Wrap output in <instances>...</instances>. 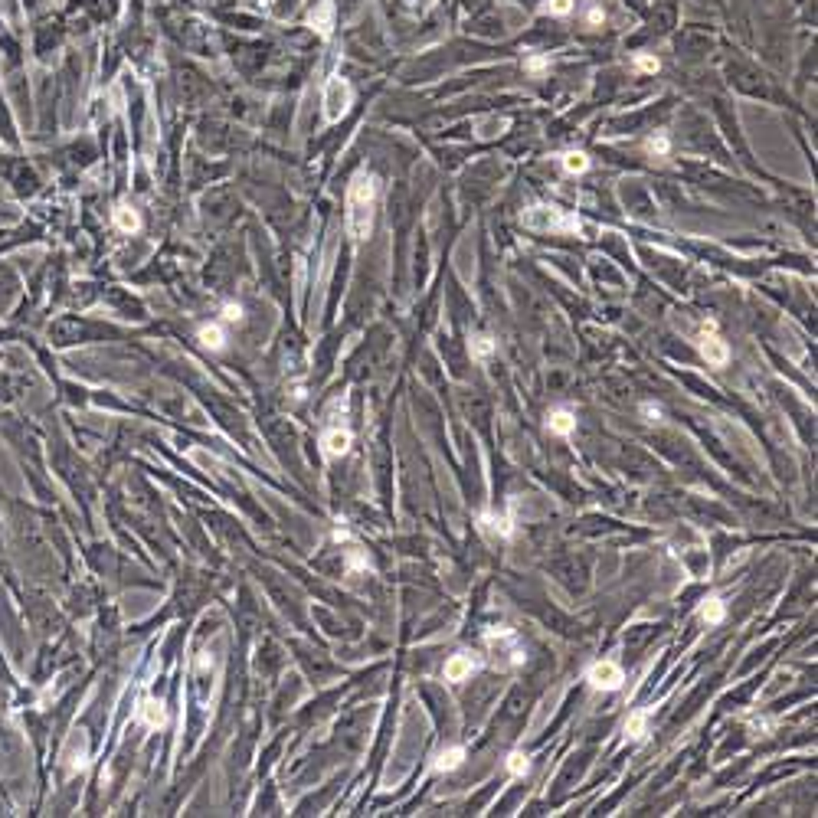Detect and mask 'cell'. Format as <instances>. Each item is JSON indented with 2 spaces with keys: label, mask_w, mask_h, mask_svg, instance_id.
<instances>
[{
  "label": "cell",
  "mask_w": 818,
  "mask_h": 818,
  "mask_svg": "<svg viewBox=\"0 0 818 818\" xmlns=\"http://www.w3.org/2000/svg\"><path fill=\"white\" fill-rule=\"evenodd\" d=\"M374 206H376V177L374 174H354L347 184V232L354 242H364L374 232Z\"/></svg>",
  "instance_id": "6da1fadb"
},
{
  "label": "cell",
  "mask_w": 818,
  "mask_h": 818,
  "mask_svg": "<svg viewBox=\"0 0 818 818\" xmlns=\"http://www.w3.org/2000/svg\"><path fill=\"white\" fill-rule=\"evenodd\" d=\"M520 223L527 226V230H537V232H563V236H576V232H583V220L576 213H566V210H560V206H530V210H524L520 213Z\"/></svg>",
  "instance_id": "7a4b0ae2"
},
{
  "label": "cell",
  "mask_w": 818,
  "mask_h": 818,
  "mask_svg": "<svg viewBox=\"0 0 818 818\" xmlns=\"http://www.w3.org/2000/svg\"><path fill=\"white\" fill-rule=\"evenodd\" d=\"M350 105H354V89H350V82L341 76H334L331 82H327V89H324V118L327 121L344 118L350 111Z\"/></svg>",
  "instance_id": "3957f363"
},
{
  "label": "cell",
  "mask_w": 818,
  "mask_h": 818,
  "mask_svg": "<svg viewBox=\"0 0 818 818\" xmlns=\"http://www.w3.org/2000/svg\"><path fill=\"white\" fill-rule=\"evenodd\" d=\"M586 681L589 688H596V690H619L625 681V671L615 661H596V665L589 668Z\"/></svg>",
  "instance_id": "277c9868"
},
{
  "label": "cell",
  "mask_w": 818,
  "mask_h": 818,
  "mask_svg": "<svg viewBox=\"0 0 818 818\" xmlns=\"http://www.w3.org/2000/svg\"><path fill=\"white\" fill-rule=\"evenodd\" d=\"M481 668V661H478L471 651H459V655H452L449 661H445V681H452V684H459V681H465V678H471V674Z\"/></svg>",
  "instance_id": "5b68a950"
},
{
  "label": "cell",
  "mask_w": 818,
  "mask_h": 818,
  "mask_svg": "<svg viewBox=\"0 0 818 818\" xmlns=\"http://www.w3.org/2000/svg\"><path fill=\"white\" fill-rule=\"evenodd\" d=\"M478 527L481 534H488L491 540H511L514 537V517L511 514H481L478 517Z\"/></svg>",
  "instance_id": "8992f818"
},
{
  "label": "cell",
  "mask_w": 818,
  "mask_h": 818,
  "mask_svg": "<svg viewBox=\"0 0 818 818\" xmlns=\"http://www.w3.org/2000/svg\"><path fill=\"white\" fill-rule=\"evenodd\" d=\"M62 759H66V769H69V773H79V769L89 766V740H86V733H82V730L69 736Z\"/></svg>",
  "instance_id": "52a82bcc"
},
{
  "label": "cell",
  "mask_w": 818,
  "mask_h": 818,
  "mask_svg": "<svg viewBox=\"0 0 818 818\" xmlns=\"http://www.w3.org/2000/svg\"><path fill=\"white\" fill-rule=\"evenodd\" d=\"M697 347H700V357L707 360L710 366H727V360H730V347H727V341H720L714 331H704L700 334V341H697Z\"/></svg>",
  "instance_id": "ba28073f"
},
{
  "label": "cell",
  "mask_w": 818,
  "mask_h": 818,
  "mask_svg": "<svg viewBox=\"0 0 818 818\" xmlns=\"http://www.w3.org/2000/svg\"><path fill=\"white\" fill-rule=\"evenodd\" d=\"M350 442H354V435H350V429H341V426H331L327 432L321 435V449L327 459H337V455H344L350 449Z\"/></svg>",
  "instance_id": "9c48e42d"
},
{
  "label": "cell",
  "mask_w": 818,
  "mask_h": 818,
  "mask_svg": "<svg viewBox=\"0 0 818 818\" xmlns=\"http://www.w3.org/2000/svg\"><path fill=\"white\" fill-rule=\"evenodd\" d=\"M308 26H311L321 40H327V36L334 33V4L331 0H321V4L308 13Z\"/></svg>",
  "instance_id": "30bf717a"
},
{
  "label": "cell",
  "mask_w": 818,
  "mask_h": 818,
  "mask_svg": "<svg viewBox=\"0 0 818 818\" xmlns=\"http://www.w3.org/2000/svg\"><path fill=\"white\" fill-rule=\"evenodd\" d=\"M138 724L151 727V730H161V727L167 724V710H164L161 700H154V697L141 700V704H138Z\"/></svg>",
  "instance_id": "8fae6325"
},
{
  "label": "cell",
  "mask_w": 818,
  "mask_h": 818,
  "mask_svg": "<svg viewBox=\"0 0 818 818\" xmlns=\"http://www.w3.org/2000/svg\"><path fill=\"white\" fill-rule=\"evenodd\" d=\"M648 720H651V707H639L635 714L625 720V740H645L648 736Z\"/></svg>",
  "instance_id": "7c38bea8"
},
{
  "label": "cell",
  "mask_w": 818,
  "mask_h": 818,
  "mask_svg": "<svg viewBox=\"0 0 818 818\" xmlns=\"http://www.w3.org/2000/svg\"><path fill=\"white\" fill-rule=\"evenodd\" d=\"M111 223H115L121 232H138V230H141V216H138V210H135V206H128V203H121L118 210L111 213Z\"/></svg>",
  "instance_id": "4fadbf2b"
},
{
  "label": "cell",
  "mask_w": 818,
  "mask_h": 818,
  "mask_svg": "<svg viewBox=\"0 0 818 818\" xmlns=\"http://www.w3.org/2000/svg\"><path fill=\"white\" fill-rule=\"evenodd\" d=\"M461 763H465V746H449V750L439 753V759L432 763L435 773H452V769H459Z\"/></svg>",
  "instance_id": "5bb4252c"
},
{
  "label": "cell",
  "mask_w": 818,
  "mask_h": 818,
  "mask_svg": "<svg viewBox=\"0 0 818 818\" xmlns=\"http://www.w3.org/2000/svg\"><path fill=\"white\" fill-rule=\"evenodd\" d=\"M547 426H550L554 435H570L573 429H576V416H573L570 409H554L550 419H547Z\"/></svg>",
  "instance_id": "9a60e30c"
},
{
  "label": "cell",
  "mask_w": 818,
  "mask_h": 818,
  "mask_svg": "<svg viewBox=\"0 0 818 818\" xmlns=\"http://www.w3.org/2000/svg\"><path fill=\"white\" fill-rule=\"evenodd\" d=\"M700 619L707 625H717V622H724L727 619V603L720 596H710L704 599V605H700Z\"/></svg>",
  "instance_id": "2e32d148"
},
{
  "label": "cell",
  "mask_w": 818,
  "mask_h": 818,
  "mask_svg": "<svg viewBox=\"0 0 818 818\" xmlns=\"http://www.w3.org/2000/svg\"><path fill=\"white\" fill-rule=\"evenodd\" d=\"M196 337H200V344L210 350H223L226 347V331H223L220 324H203L200 331H196Z\"/></svg>",
  "instance_id": "e0dca14e"
},
{
  "label": "cell",
  "mask_w": 818,
  "mask_h": 818,
  "mask_svg": "<svg viewBox=\"0 0 818 818\" xmlns=\"http://www.w3.org/2000/svg\"><path fill=\"white\" fill-rule=\"evenodd\" d=\"M495 337H488V334H475L471 337V344H469V350H471V357L475 360H488L491 354H495Z\"/></svg>",
  "instance_id": "ac0fdd59"
},
{
  "label": "cell",
  "mask_w": 818,
  "mask_h": 818,
  "mask_svg": "<svg viewBox=\"0 0 818 818\" xmlns=\"http://www.w3.org/2000/svg\"><path fill=\"white\" fill-rule=\"evenodd\" d=\"M560 164H563V171H566V174H586L589 171V157L583 151H566L560 157Z\"/></svg>",
  "instance_id": "d6986e66"
},
{
  "label": "cell",
  "mask_w": 818,
  "mask_h": 818,
  "mask_svg": "<svg viewBox=\"0 0 818 818\" xmlns=\"http://www.w3.org/2000/svg\"><path fill=\"white\" fill-rule=\"evenodd\" d=\"M573 7H576V0H544L540 13H547V17H570Z\"/></svg>",
  "instance_id": "ffe728a7"
},
{
  "label": "cell",
  "mask_w": 818,
  "mask_h": 818,
  "mask_svg": "<svg viewBox=\"0 0 818 818\" xmlns=\"http://www.w3.org/2000/svg\"><path fill=\"white\" fill-rule=\"evenodd\" d=\"M645 151L651 154V157H668V151H671V138H668L665 131H658V135H651L645 141Z\"/></svg>",
  "instance_id": "44dd1931"
},
{
  "label": "cell",
  "mask_w": 818,
  "mask_h": 818,
  "mask_svg": "<svg viewBox=\"0 0 818 818\" xmlns=\"http://www.w3.org/2000/svg\"><path fill=\"white\" fill-rule=\"evenodd\" d=\"M547 69H550V60H547V56H540V52L524 56V72H530V76H544Z\"/></svg>",
  "instance_id": "7402d4cb"
},
{
  "label": "cell",
  "mask_w": 818,
  "mask_h": 818,
  "mask_svg": "<svg viewBox=\"0 0 818 818\" xmlns=\"http://www.w3.org/2000/svg\"><path fill=\"white\" fill-rule=\"evenodd\" d=\"M632 66L639 69V72H658V69H661V62H658V56H648V52H635V56H632Z\"/></svg>",
  "instance_id": "603a6c76"
},
{
  "label": "cell",
  "mask_w": 818,
  "mask_h": 818,
  "mask_svg": "<svg viewBox=\"0 0 818 818\" xmlns=\"http://www.w3.org/2000/svg\"><path fill=\"white\" fill-rule=\"evenodd\" d=\"M527 769H530V759L524 756V753H511V756H508V773L524 775Z\"/></svg>",
  "instance_id": "cb8c5ba5"
},
{
  "label": "cell",
  "mask_w": 818,
  "mask_h": 818,
  "mask_svg": "<svg viewBox=\"0 0 818 818\" xmlns=\"http://www.w3.org/2000/svg\"><path fill=\"white\" fill-rule=\"evenodd\" d=\"M344 563H347L350 570H370V563H366V556H360L357 550H347V554H344Z\"/></svg>",
  "instance_id": "d4e9b609"
},
{
  "label": "cell",
  "mask_w": 818,
  "mask_h": 818,
  "mask_svg": "<svg viewBox=\"0 0 818 818\" xmlns=\"http://www.w3.org/2000/svg\"><path fill=\"white\" fill-rule=\"evenodd\" d=\"M603 20H605L603 7H599V4H589V7H586V23L589 26H603Z\"/></svg>",
  "instance_id": "484cf974"
},
{
  "label": "cell",
  "mask_w": 818,
  "mask_h": 818,
  "mask_svg": "<svg viewBox=\"0 0 818 818\" xmlns=\"http://www.w3.org/2000/svg\"><path fill=\"white\" fill-rule=\"evenodd\" d=\"M223 318H226V321H242V305L226 301V305H223Z\"/></svg>",
  "instance_id": "4316f807"
},
{
  "label": "cell",
  "mask_w": 818,
  "mask_h": 818,
  "mask_svg": "<svg viewBox=\"0 0 818 818\" xmlns=\"http://www.w3.org/2000/svg\"><path fill=\"white\" fill-rule=\"evenodd\" d=\"M641 413H645V416H648V422H655V419L661 416V409H658V406H651V403H645V406H641Z\"/></svg>",
  "instance_id": "83f0119b"
}]
</instances>
